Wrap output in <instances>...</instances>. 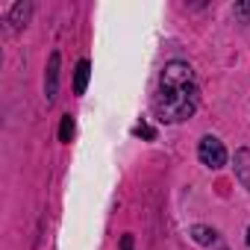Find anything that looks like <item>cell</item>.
Returning <instances> with one entry per match:
<instances>
[{"mask_svg":"<svg viewBox=\"0 0 250 250\" xmlns=\"http://www.w3.org/2000/svg\"><path fill=\"white\" fill-rule=\"evenodd\" d=\"M30 12H33V3H15L12 6V12H9V24H12V30H21V27H27V21H30Z\"/></svg>","mask_w":250,"mask_h":250,"instance_id":"7","label":"cell"},{"mask_svg":"<svg viewBox=\"0 0 250 250\" xmlns=\"http://www.w3.org/2000/svg\"><path fill=\"white\" fill-rule=\"evenodd\" d=\"M232 165H235V177H238V183L250 191V147H238Z\"/></svg>","mask_w":250,"mask_h":250,"instance_id":"5","label":"cell"},{"mask_svg":"<svg viewBox=\"0 0 250 250\" xmlns=\"http://www.w3.org/2000/svg\"><path fill=\"white\" fill-rule=\"evenodd\" d=\"M74 139V118L71 115H62V124H59V142H71Z\"/></svg>","mask_w":250,"mask_h":250,"instance_id":"8","label":"cell"},{"mask_svg":"<svg viewBox=\"0 0 250 250\" xmlns=\"http://www.w3.org/2000/svg\"><path fill=\"white\" fill-rule=\"evenodd\" d=\"M197 159H200L206 168L218 171V168L227 165V147L221 145V139H215V136H203L200 145H197Z\"/></svg>","mask_w":250,"mask_h":250,"instance_id":"2","label":"cell"},{"mask_svg":"<svg viewBox=\"0 0 250 250\" xmlns=\"http://www.w3.org/2000/svg\"><path fill=\"white\" fill-rule=\"evenodd\" d=\"M88 77H91V62L88 59H80L77 62V71H74V94H85Z\"/></svg>","mask_w":250,"mask_h":250,"instance_id":"6","label":"cell"},{"mask_svg":"<svg viewBox=\"0 0 250 250\" xmlns=\"http://www.w3.org/2000/svg\"><path fill=\"white\" fill-rule=\"evenodd\" d=\"M191 238H194L197 244H203V247H218V250H224V241H221L218 229H212V227L194 224V227H191Z\"/></svg>","mask_w":250,"mask_h":250,"instance_id":"4","label":"cell"},{"mask_svg":"<svg viewBox=\"0 0 250 250\" xmlns=\"http://www.w3.org/2000/svg\"><path fill=\"white\" fill-rule=\"evenodd\" d=\"M232 12H235V18H238V21H244V24H247V21H250V0H247V3H235V6H232Z\"/></svg>","mask_w":250,"mask_h":250,"instance_id":"9","label":"cell"},{"mask_svg":"<svg viewBox=\"0 0 250 250\" xmlns=\"http://www.w3.org/2000/svg\"><path fill=\"white\" fill-rule=\"evenodd\" d=\"M121 250H136V238H133V232H124V235H121Z\"/></svg>","mask_w":250,"mask_h":250,"instance_id":"10","label":"cell"},{"mask_svg":"<svg viewBox=\"0 0 250 250\" xmlns=\"http://www.w3.org/2000/svg\"><path fill=\"white\" fill-rule=\"evenodd\" d=\"M136 136H145V139H153L156 133H153V127H147V124H139V127H136Z\"/></svg>","mask_w":250,"mask_h":250,"instance_id":"11","label":"cell"},{"mask_svg":"<svg viewBox=\"0 0 250 250\" xmlns=\"http://www.w3.org/2000/svg\"><path fill=\"white\" fill-rule=\"evenodd\" d=\"M244 241H247V247H250V227H247V238H244Z\"/></svg>","mask_w":250,"mask_h":250,"instance_id":"12","label":"cell"},{"mask_svg":"<svg viewBox=\"0 0 250 250\" xmlns=\"http://www.w3.org/2000/svg\"><path fill=\"white\" fill-rule=\"evenodd\" d=\"M153 109L165 124L188 121L197 112V85L188 62H168L159 74V91L153 97Z\"/></svg>","mask_w":250,"mask_h":250,"instance_id":"1","label":"cell"},{"mask_svg":"<svg viewBox=\"0 0 250 250\" xmlns=\"http://www.w3.org/2000/svg\"><path fill=\"white\" fill-rule=\"evenodd\" d=\"M56 85H59V50H53V53H50L47 74H44V94H47V103L56 97Z\"/></svg>","mask_w":250,"mask_h":250,"instance_id":"3","label":"cell"}]
</instances>
